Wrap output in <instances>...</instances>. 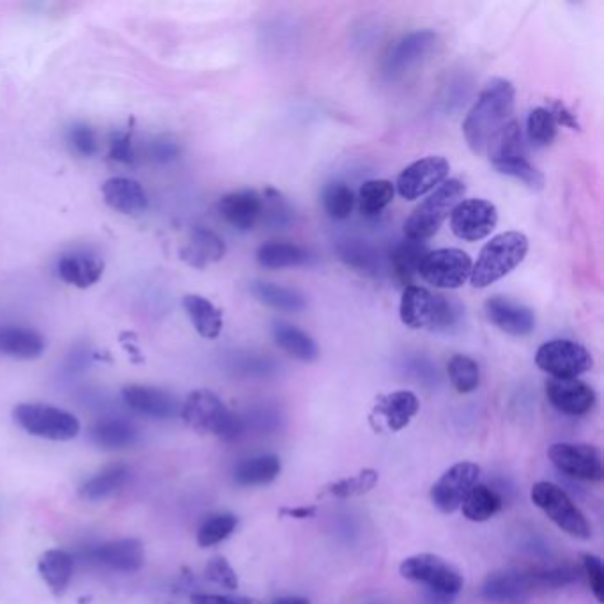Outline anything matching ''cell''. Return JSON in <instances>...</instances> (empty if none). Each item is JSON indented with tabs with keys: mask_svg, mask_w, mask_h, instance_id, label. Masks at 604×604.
Here are the masks:
<instances>
[{
	"mask_svg": "<svg viewBox=\"0 0 604 604\" xmlns=\"http://www.w3.org/2000/svg\"><path fill=\"white\" fill-rule=\"evenodd\" d=\"M192 604H257L247 597L218 596V594H195Z\"/></svg>",
	"mask_w": 604,
	"mask_h": 604,
	"instance_id": "obj_53",
	"label": "cell"
},
{
	"mask_svg": "<svg viewBox=\"0 0 604 604\" xmlns=\"http://www.w3.org/2000/svg\"><path fill=\"white\" fill-rule=\"evenodd\" d=\"M528 254V238L518 231H509L495 236L482 247L477 263L473 264L470 282L477 289H484L496 280L504 279Z\"/></svg>",
	"mask_w": 604,
	"mask_h": 604,
	"instance_id": "obj_4",
	"label": "cell"
},
{
	"mask_svg": "<svg viewBox=\"0 0 604 604\" xmlns=\"http://www.w3.org/2000/svg\"><path fill=\"white\" fill-rule=\"evenodd\" d=\"M357 197L346 183L335 181L323 190V208L332 220H348L355 208Z\"/></svg>",
	"mask_w": 604,
	"mask_h": 604,
	"instance_id": "obj_41",
	"label": "cell"
},
{
	"mask_svg": "<svg viewBox=\"0 0 604 604\" xmlns=\"http://www.w3.org/2000/svg\"><path fill=\"white\" fill-rule=\"evenodd\" d=\"M206 578L225 590H236L240 587L238 574L224 557L211 558L206 566Z\"/></svg>",
	"mask_w": 604,
	"mask_h": 604,
	"instance_id": "obj_48",
	"label": "cell"
},
{
	"mask_svg": "<svg viewBox=\"0 0 604 604\" xmlns=\"http://www.w3.org/2000/svg\"><path fill=\"white\" fill-rule=\"evenodd\" d=\"M71 144L77 149L80 155L93 156L96 153V137L93 130L86 124H78L73 126L70 132Z\"/></svg>",
	"mask_w": 604,
	"mask_h": 604,
	"instance_id": "obj_50",
	"label": "cell"
},
{
	"mask_svg": "<svg viewBox=\"0 0 604 604\" xmlns=\"http://www.w3.org/2000/svg\"><path fill=\"white\" fill-rule=\"evenodd\" d=\"M380 481V475L372 468H365L357 475H351L341 481L333 482L326 488V495L335 496V498H353V496H362L374 489V486Z\"/></svg>",
	"mask_w": 604,
	"mask_h": 604,
	"instance_id": "obj_43",
	"label": "cell"
},
{
	"mask_svg": "<svg viewBox=\"0 0 604 604\" xmlns=\"http://www.w3.org/2000/svg\"><path fill=\"white\" fill-rule=\"evenodd\" d=\"M282 465L280 459L273 454L268 456L250 457L241 461L234 470V482L243 488H256L266 486L275 481L280 475Z\"/></svg>",
	"mask_w": 604,
	"mask_h": 604,
	"instance_id": "obj_33",
	"label": "cell"
},
{
	"mask_svg": "<svg viewBox=\"0 0 604 604\" xmlns=\"http://www.w3.org/2000/svg\"><path fill=\"white\" fill-rule=\"evenodd\" d=\"M486 153L489 156L491 165L507 162L514 158H525L527 149H525V139L518 121H509L500 132L496 133L493 139L489 140Z\"/></svg>",
	"mask_w": 604,
	"mask_h": 604,
	"instance_id": "obj_36",
	"label": "cell"
},
{
	"mask_svg": "<svg viewBox=\"0 0 604 604\" xmlns=\"http://www.w3.org/2000/svg\"><path fill=\"white\" fill-rule=\"evenodd\" d=\"M583 571L587 574L590 590L599 603L604 601V567L596 555H583Z\"/></svg>",
	"mask_w": 604,
	"mask_h": 604,
	"instance_id": "obj_49",
	"label": "cell"
},
{
	"mask_svg": "<svg viewBox=\"0 0 604 604\" xmlns=\"http://www.w3.org/2000/svg\"><path fill=\"white\" fill-rule=\"evenodd\" d=\"M401 321L411 330L454 333L463 325L465 309L456 300L434 295L426 287H404Z\"/></svg>",
	"mask_w": 604,
	"mask_h": 604,
	"instance_id": "obj_2",
	"label": "cell"
},
{
	"mask_svg": "<svg viewBox=\"0 0 604 604\" xmlns=\"http://www.w3.org/2000/svg\"><path fill=\"white\" fill-rule=\"evenodd\" d=\"M110 156H112L116 162H132V135H130V133H123V135H119V137H116V139L112 140V146H110Z\"/></svg>",
	"mask_w": 604,
	"mask_h": 604,
	"instance_id": "obj_51",
	"label": "cell"
},
{
	"mask_svg": "<svg viewBox=\"0 0 604 604\" xmlns=\"http://www.w3.org/2000/svg\"><path fill=\"white\" fill-rule=\"evenodd\" d=\"M272 604H310L307 599L303 597H279L275 599Z\"/></svg>",
	"mask_w": 604,
	"mask_h": 604,
	"instance_id": "obj_56",
	"label": "cell"
},
{
	"mask_svg": "<svg viewBox=\"0 0 604 604\" xmlns=\"http://www.w3.org/2000/svg\"><path fill=\"white\" fill-rule=\"evenodd\" d=\"M481 468L475 463H457L443 473L431 489V502L443 514H452L465 502L466 496L479 484Z\"/></svg>",
	"mask_w": 604,
	"mask_h": 604,
	"instance_id": "obj_13",
	"label": "cell"
},
{
	"mask_svg": "<svg viewBox=\"0 0 604 604\" xmlns=\"http://www.w3.org/2000/svg\"><path fill=\"white\" fill-rule=\"evenodd\" d=\"M450 383L459 394H472L481 385V369L473 358L454 355L447 365Z\"/></svg>",
	"mask_w": 604,
	"mask_h": 604,
	"instance_id": "obj_40",
	"label": "cell"
},
{
	"mask_svg": "<svg viewBox=\"0 0 604 604\" xmlns=\"http://www.w3.org/2000/svg\"><path fill=\"white\" fill-rule=\"evenodd\" d=\"M426 601L427 604H450L452 596H445V594H438V592H433V590H427Z\"/></svg>",
	"mask_w": 604,
	"mask_h": 604,
	"instance_id": "obj_55",
	"label": "cell"
},
{
	"mask_svg": "<svg viewBox=\"0 0 604 604\" xmlns=\"http://www.w3.org/2000/svg\"><path fill=\"white\" fill-rule=\"evenodd\" d=\"M186 316L192 321L195 332L204 339H218L224 330V314L215 303L201 295H186L183 298Z\"/></svg>",
	"mask_w": 604,
	"mask_h": 604,
	"instance_id": "obj_27",
	"label": "cell"
},
{
	"mask_svg": "<svg viewBox=\"0 0 604 604\" xmlns=\"http://www.w3.org/2000/svg\"><path fill=\"white\" fill-rule=\"evenodd\" d=\"M551 114L555 117L557 124L567 126L571 130H580V123L576 119V114H573V110L569 109L567 105H564L562 101H551Z\"/></svg>",
	"mask_w": 604,
	"mask_h": 604,
	"instance_id": "obj_52",
	"label": "cell"
},
{
	"mask_svg": "<svg viewBox=\"0 0 604 604\" xmlns=\"http://www.w3.org/2000/svg\"><path fill=\"white\" fill-rule=\"evenodd\" d=\"M558 124L550 109L537 107L527 117L528 140L537 148H548L557 137Z\"/></svg>",
	"mask_w": 604,
	"mask_h": 604,
	"instance_id": "obj_42",
	"label": "cell"
},
{
	"mask_svg": "<svg viewBox=\"0 0 604 604\" xmlns=\"http://www.w3.org/2000/svg\"><path fill=\"white\" fill-rule=\"evenodd\" d=\"M227 252L224 240L213 231L208 229H195L186 240L185 245L179 250V257L183 263L204 270L211 264H217L222 261Z\"/></svg>",
	"mask_w": 604,
	"mask_h": 604,
	"instance_id": "obj_24",
	"label": "cell"
},
{
	"mask_svg": "<svg viewBox=\"0 0 604 604\" xmlns=\"http://www.w3.org/2000/svg\"><path fill=\"white\" fill-rule=\"evenodd\" d=\"M530 498L566 534L583 541L590 539L592 528L585 514L578 509V505L574 504L564 489L558 488L557 484L537 482L530 491Z\"/></svg>",
	"mask_w": 604,
	"mask_h": 604,
	"instance_id": "obj_7",
	"label": "cell"
},
{
	"mask_svg": "<svg viewBox=\"0 0 604 604\" xmlns=\"http://www.w3.org/2000/svg\"><path fill=\"white\" fill-rule=\"evenodd\" d=\"M427 247L422 241L406 240L397 243L390 254L388 263L394 272L395 279L403 286H411L415 277L419 275V266L422 257L426 256Z\"/></svg>",
	"mask_w": 604,
	"mask_h": 604,
	"instance_id": "obj_31",
	"label": "cell"
},
{
	"mask_svg": "<svg viewBox=\"0 0 604 604\" xmlns=\"http://www.w3.org/2000/svg\"><path fill=\"white\" fill-rule=\"evenodd\" d=\"M498 210L484 199L461 201L450 213V229L459 240L481 241L495 231Z\"/></svg>",
	"mask_w": 604,
	"mask_h": 604,
	"instance_id": "obj_14",
	"label": "cell"
},
{
	"mask_svg": "<svg viewBox=\"0 0 604 604\" xmlns=\"http://www.w3.org/2000/svg\"><path fill=\"white\" fill-rule=\"evenodd\" d=\"M486 316L502 332L512 337H527L535 330L534 310L505 296H491L486 305Z\"/></svg>",
	"mask_w": 604,
	"mask_h": 604,
	"instance_id": "obj_19",
	"label": "cell"
},
{
	"mask_svg": "<svg viewBox=\"0 0 604 604\" xmlns=\"http://www.w3.org/2000/svg\"><path fill=\"white\" fill-rule=\"evenodd\" d=\"M103 201L110 210L126 217H137L148 210V194L137 179L110 178L101 185Z\"/></svg>",
	"mask_w": 604,
	"mask_h": 604,
	"instance_id": "obj_21",
	"label": "cell"
},
{
	"mask_svg": "<svg viewBox=\"0 0 604 604\" xmlns=\"http://www.w3.org/2000/svg\"><path fill=\"white\" fill-rule=\"evenodd\" d=\"M263 202L264 210L261 222H266L275 229H286L287 225L293 224L295 213L279 190L266 188L263 192Z\"/></svg>",
	"mask_w": 604,
	"mask_h": 604,
	"instance_id": "obj_45",
	"label": "cell"
},
{
	"mask_svg": "<svg viewBox=\"0 0 604 604\" xmlns=\"http://www.w3.org/2000/svg\"><path fill=\"white\" fill-rule=\"evenodd\" d=\"M123 399L135 413L149 419H172L181 411V404L171 392L151 385H126Z\"/></svg>",
	"mask_w": 604,
	"mask_h": 604,
	"instance_id": "obj_17",
	"label": "cell"
},
{
	"mask_svg": "<svg viewBox=\"0 0 604 604\" xmlns=\"http://www.w3.org/2000/svg\"><path fill=\"white\" fill-rule=\"evenodd\" d=\"M399 573L406 580L420 583L427 590L445 596H456L465 585V580L456 567L450 566L445 558L433 553H420L406 558L399 567Z\"/></svg>",
	"mask_w": 604,
	"mask_h": 604,
	"instance_id": "obj_8",
	"label": "cell"
},
{
	"mask_svg": "<svg viewBox=\"0 0 604 604\" xmlns=\"http://www.w3.org/2000/svg\"><path fill=\"white\" fill-rule=\"evenodd\" d=\"M13 419L25 433L50 442H71L80 433V422L73 413L50 404H18Z\"/></svg>",
	"mask_w": 604,
	"mask_h": 604,
	"instance_id": "obj_6",
	"label": "cell"
},
{
	"mask_svg": "<svg viewBox=\"0 0 604 604\" xmlns=\"http://www.w3.org/2000/svg\"><path fill=\"white\" fill-rule=\"evenodd\" d=\"M548 401L555 410L580 417L596 406L594 388L581 380H553L546 383Z\"/></svg>",
	"mask_w": 604,
	"mask_h": 604,
	"instance_id": "obj_20",
	"label": "cell"
},
{
	"mask_svg": "<svg viewBox=\"0 0 604 604\" xmlns=\"http://www.w3.org/2000/svg\"><path fill=\"white\" fill-rule=\"evenodd\" d=\"M105 263L94 256L71 254L61 257L57 264V273L61 280L78 289H89L103 277Z\"/></svg>",
	"mask_w": 604,
	"mask_h": 604,
	"instance_id": "obj_28",
	"label": "cell"
},
{
	"mask_svg": "<svg viewBox=\"0 0 604 604\" xmlns=\"http://www.w3.org/2000/svg\"><path fill=\"white\" fill-rule=\"evenodd\" d=\"M551 463L573 479L599 482L603 479V456L599 449L587 443H555L548 450Z\"/></svg>",
	"mask_w": 604,
	"mask_h": 604,
	"instance_id": "obj_11",
	"label": "cell"
},
{
	"mask_svg": "<svg viewBox=\"0 0 604 604\" xmlns=\"http://www.w3.org/2000/svg\"><path fill=\"white\" fill-rule=\"evenodd\" d=\"M220 217L238 231H252L263 220V194L256 190H238L220 197L217 204Z\"/></svg>",
	"mask_w": 604,
	"mask_h": 604,
	"instance_id": "obj_18",
	"label": "cell"
},
{
	"mask_svg": "<svg viewBox=\"0 0 604 604\" xmlns=\"http://www.w3.org/2000/svg\"><path fill=\"white\" fill-rule=\"evenodd\" d=\"M47 349L41 333L27 326H0V355L15 360H36Z\"/></svg>",
	"mask_w": 604,
	"mask_h": 604,
	"instance_id": "obj_23",
	"label": "cell"
},
{
	"mask_svg": "<svg viewBox=\"0 0 604 604\" xmlns=\"http://www.w3.org/2000/svg\"><path fill=\"white\" fill-rule=\"evenodd\" d=\"M238 527L234 514H217L206 519L197 532V543L201 548H211L225 541Z\"/></svg>",
	"mask_w": 604,
	"mask_h": 604,
	"instance_id": "obj_44",
	"label": "cell"
},
{
	"mask_svg": "<svg viewBox=\"0 0 604 604\" xmlns=\"http://www.w3.org/2000/svg\"><path fill=\"white\" fill-rule=\"evenodd\" d=\"M496 172L509 176V178L518 179L523 185L528 186L530 190L539 192L544 188V174L535 169L532 163L528 162L527 156L525 158H514V160H507V162L496 163L493 165Z\"/></svg>",
	"mask_w": 604,
	"mask_h": 604,
	"instance_id": "obj_46",
	"label": "cell"
},
{
	"mask_svg": "<svg viewBox=\"0 0 604 604\" xmlns=\"http://www.w3.org/2000/svg\"><path fill=\"white\" fill-rule=\"evenodd\" d=\"M181 419L197 433L213 434L220 440H236L245 424L243 420L225 406L224 401L215 392L201 388L194 390L181 404Z\"/></svg>",
	"mask_w": 604,
	"mask_h": 604,
	"instance_id": "obj_3",
	"label": "cell"
},
{
	"mask_svg": "<svg viewBox=\"0 0 604 604\" xmlns=\"http://www.w3.org/2000/svg\"><path fill=\"white\" fill-rule=\"evenodd\" d=\"M128 479H130L128 466L123 463L107 466L93 475L89 481L84 482V486L80 488V496L87 502H103L110 496L116 495Z\"/></svg>",
	"mask_w": 604,
	"mask_h": 604,
	"instance_id": "obj_32",
	"label": "cell"
},
{
	"mask_svg": "<svg viewBox=\"0 0 604 604\" xmlns=\"http://www.w3.org/2000/svg\"><path fill=\"white\" fill-rule=\"evenodd\" d=\"M250 293L256 298L257 302L264 303L275 310H284V312H300L307 307L305 296L296 291L293 287L279 286L272 282H263L256 280L250 284Z\"/></svg>",
	"mask_w": 604,
	"mask_h": 604,
	"instance_id": "obj_34",
	"label": "cell"
},
{
	"mask_svg": "<svg viewBox=\"0 0 604 604\" xmlns=\"http://www.w3.org/2000/svg\"><path fill=\"white\" fill-rule=\"evenodd\" d=\"M257 263L266 270H284V268H298L307 266L312 261L309 250L296 243L286 241H272L264 243L257 250Z\"/></svg>",
	"mask_w": 604,
	"mask_h": 604,
	"instance_id": "obj_29",
	"label": "cell"
},
{
	"mask_svg": "<svg viewBox=\"0 0 604 604\" xmlns=\"http://www.w3.org/2000/svg\"><path fill=\"white\" fill-rule=\"evenodd\" d=\"M534 590L530 573L525 571H500L489 574L482 585V597L495 604H516L525 601Z\"/></svg>",
	"mask_w": 604,
	"mask_h": 604,
	"instance_id": "obj_22",
	"label": "cell"
},
{
	"mask_svg": "<svg viewBox=\"0 0 604 604\" xmlns=\"http://www.w3.org/2000/svg\"><path fill=\"white\" fill-rule=\"evenodd\" d=\"M419 397L410 390H397L390 394L380 395L374 404V415L385 420L390 431H403L411 419L419 413Z\"/></svg>",
	"mask_w": 604,
	"mask_h": 604,
	"instance_id": "obj_25",
	"label": "cell"
},
{
	"mask_svg": "<svg viewBox=\"0 0 604 604\" xmlns=\"http://www.w3.org/2000/svg\"><path fill=\"white\" fill-rule=\"evenodd\" d=\"M282 516H289L295 519L314 518L316 516V507H295V509H280Z\"/></svg>",
	"mask_w": 604,
	"mask_h": 604,
	"instance_id": "obj_54",
	"label": "cell"
},
{
	"mask_svg": "<svg viewBox=\"0 0 604 604\" xmlns=\"http://www.w3.org/2000/svg\"><path fill=\"white\" fill-rule=\"evenodd\" d=\"M450 163L443 156H427L411 163L397 178V192L406 201H417L449 178Z\"/></svg>",
	"mask_w": 604,
	"mask_h": 604,
	"instance_id": "obj_15",
	"label": "cell"
},
{
	"mask_svg": "<svg viewBox=\"0 0 604 604\" xmlns=\"http://www.w3.org/2000/svg\"><path fill=\"white\" fill-rule=\"evenodd\" d=\"M91 440L100 449H128L137 442V429L123 419H103L91 429Z\"/></svg>",
	"mask_w": 604,
	"mask_h": 604,
	"instance_id": "obj_35",
	"label": "cell"
},
{
	"mask_svg": "<svg viewBox=\"0 0 604 604\" xmlns=\"http://www.w3.org/2000/svg\"><path fill=\"white\" fill-rule=\"evenodd\" d=\"M273 341L289 357L310 364L319 358V348L309 333L303 332L298 326L275 321L272 326Z\"/></svg>",
	"mask_w": 604,
	"mask_h": 604,
	"instance_id": "obj_26",
	"label": "cell"
},
{
	"mask_svg": "<svg viewBox=\"0 0 604 604\" xmlns=\"http://www.w3.org/2000/svg\"><path fill=\"white\" fill-rule=\"evenodd\" d=\"M438 45V34L433 31L410 32L408 36L399 39L390 48L383 61V75L390 80L403 78L406 73L419 68L422 62L429 59L434 48Z\"/></svg>",
	"mask_w": 604,
	"mask_h": 604,
	"instance_id": "obj_12",
	"label": "cell"
},
{
	"mask_svg": "<svg viewBox=\"0 0 604 604\" xmlns=\"http://www.w3.org/2000/svg\"><path fill=\"white\" fill-rule=\"evenodd\" d=\"M89 560L117 573H137L146 564V551L137 539H119L94 546L89 550Z\"/></svg>",
	"mask_w": 604,
	"mask_h": 604,
	"instance_id": "obj_16",
	"label": "cell"
},
{
	"mask_svg": "<svg viewBox=\"0 0 604 604\" xmlns=\"http://www.w3.org/2000/svg\"><path fill=\"white\" fill-rule=\"evenodd\" d=\"M528 573H530V578L534 583V589H557V587H564V585L573 583L580 576L578 567L573 566L534 569V571H528Z\"/></svg>",
	"mask_w": 604,
	"mask_h": 604,
	"instance_id": "obj_47",
	"label": "cell"
},
{
	"mask_svg": "<svg viewBox=\"0 0 604 604\" xmlns=\"http://www.w3.org/2000/svg\"><path fill=\"white\" fill-rule=\"evenodd\" d=\"M395 186L387 179H369L360 186L358 206L367 218L380 217L388 204L394 201Z\"/></svg>",
	"mask_w": 604,
	"mask_h": 604,
	"instance_id": "obj_39",
	"label": "cell"
},
{
	"mask_svg": "<svg viewBox=\"0 0 604 604\" xmlns=\"http://www.w3.org/2000/svg\"><path fill=\"white\" fill-rule=\"evenodd\" d=\"M500 509H502V498L496 493L495 489L488 488L484 484H477L468 493L465 502L461 505V511L465 514V518L470 519L473 523L488 521Z\"/></svg>",
	"mask_w": 604,
	"mask_h": 604,
	"instance_id": "obj_38",
	"label": "cell"
},
{
	"mask_svg": "<svg viewBox=\"0 0 604 604\" xmlns=\"http://www.w3.org/2000/svg\"><path fill=\"white\" fill-rule=\"evenodd\" d=\"M342 263L348 264L355 272L367 275V277H378L381 273V257L378 250L364 240L342 241L337 247Z\"/></svg>",
	"mask_w": 604,
	"mask_h": 604,
	"instance_id": "obj_37",
	"label": "cell"
},
{
	"mask_svg": "<svg viewBox=\"0 0 604 604\" xmlns=\"http://www.w3.org/2000/svg\"><path fill=\"white\" fill-rule=\"evenodd\" d=\"M466 186L459 179H447L438 186L426 201L420 202L404 224V234L408 240L424 241L440 231L443 222L450 217L461 199L465 197Z\"/></svg>",
	"mask_w": 604,
	"mask_h": 604,
	"instance_id": "obj_5",
	"label": "cell"
},
{
	"mask_svg": "<svg viewBox=\"0 0 604 604\" xmlns=\"http://www.w3.org/2000/svg\"><path fill=\"white\" fill-rule=\"evenodd\" d=\"M514 101L516 89L505 78H493L482 89L463 123L466 142L475 155L486 153L489 140L511 121Z\"/></svg>",
	"mask_w": 604,
	"mask_h": 604,
	"instance_id": "obj_1",
	"label": "cell"
},
{
	"mask_svg": "<svg viewBox=\"0 0 604 604\" xmlns=\"http://www.w3.org/2000/svg\"><path fill=\"white\" fill-rule=\"evenodd\" d=\"M535 364L553 380H578L594 365L589 349L578 342L555 339L546 342L535 353Z\"/></svg>",
	"mask_w": 604,
	"mask_h": 604,
	"instance_id": "obj_9",
	"label": "cell"
},
{
	"mask_svg": "<svg viewBox=\"0 0 604 604\" xmlns=\"http://www.w3.org/2000/svg\"><path fill=\"white\" fill-rule=\"evenodd\" d=\"M73 557L68 551L48 550L39 557L38 573L55 596H62L73 578Z\"/></svg>",
	"mask_w": 604,
	"mask_h": 604,
	"instance_id": "obj_30",
	"label": "cell"
},
{
	"mask_svg": "<svg viewBox=\"0 0 604 604\" xmlns=\"http://www.w3.org/2000/svg\"><path fill=\"white\" fill-rule=\"evenodd\" d=\"M472 257L459 248L427 250L419 266V275L438 289H457L465 286L472 275Z\"/></svg>",
	"mask_w": 604,
	"mask_h": 604,
	"instance_id": "obj_10",
	"label": "cell"
}]
</instances>
